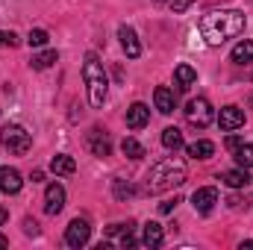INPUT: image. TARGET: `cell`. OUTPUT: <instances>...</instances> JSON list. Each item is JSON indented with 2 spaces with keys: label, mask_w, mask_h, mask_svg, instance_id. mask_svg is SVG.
I'll return each instance as SVG.
<instances>
[{
  "label": "cell",
  "mask_w": 253,
  "mask_h": 250,
  "mask_svg": "<svg viewBox=\"0 0 253 250\" xmlns=\"http://www.w3.org/2000/svg\"><path fill=\"white\" fill-rule=\"evenodd\" d=\"M245 24H248L245 12H239V9H215V12L200 18V36L206 39V44L221 47L224 42L239 39L245 33Z\"/></svg>",
  "instance_id": "1"
},
{
  "label": "cell",
  "mask_w": 253,
  "mask_h": 250,
  "mask_svg": "<svg viewBox=\"0 0 253 250\" xmlns=\"http://www.w3.org/2000/svg\"><path fill=\"white\" fill-rule=\"evenodd\" d=\"M189 180V168L180 156H165L159 159L150 174H147V191L150 194H162V191H171V188L183 186Z\"/></svg>",
  "instance_id": "2"
},
{
  "label": "cell",
  "mask_w": 253,
  "mask_h": 250,
  "mask_svg": "<svg viewBox=\"0 0 253 250\" xmlns=\"http://www.w3.org/2000/svg\"><path fill=\"white\" fill-rule=\"evenodd\" d=\"M83 80H85V88H88V103L94 109H100L106 103L109 77L103 71V62L97 59V53H85V59H83Z\"/></svg>",
  "instance_id": "3"
},
{
  "label": "cell",
  "mask_w": 253,
  "mask_h": 250,
  "mask_svg": "<svg viewBox=\"0 0 253 250\" xmlns=\"http://www.w3.org/2000/svg\"><path fill=\"white\" fill-rule=\"evenodd\" d=\"M0 144H3L9 153L24 156V153H30V147H33V135H30L21 124H6L0 129Z\"/></svg>",
  "instance_id": "4"
},
{
  "label": "cell",
  "mask_w": 253,
  "mask_h": 250,
  "mask_svg": "<svg viewBox=\"0 0 253 250\" xmlns=\"http://www.w3.org/2000/svg\"><path fill=\"white\" fill-rule=\"evenodd\" d=\"M183 112H186V121L191 126H197V129H206V126L215 121V109H212V103L206 97H191Z\"/></svg>",
  "instance_id": "5"
},
{
  "label": "cell",
  "mask_w": 253,
  "mask_h": 250,
  "mask_svg": "<svg viewBox=\"0 0 253 250\" xmlns=\"http://www.w3.org/2000/svg\"><path fill=\"white\" fill-rule=\"evenodd\" d=\"M88 239H91L88 221H85V218H74V221L68 224V230H65V245H68V248H85Z\"/></svg>",
  "instance_id": "6"
},
{
  "label": "cell",
  "mask_w": 253,
  "mask_h": 250,
  "mask_svg": "<svg viewBox=\"0 0 253 250\" xmlns=\"http://www.w3.org/2000/svg\"><path fill=\"white\" fill-rule=\"evenodd\" d=\"M85 144H88V150H91L97 159H106V156L112 153V141H109L106 129H100V126L88 129V135H85Z\"/></svg>",
  "instance_id": "7"
},
{
  "label": "cell",
  "mask_w": 253,
  "mask_h": 250,
  "mask_svg": "<svg viewBox=\"0 0 253 250\" xmlns=\"http://www.w3.org/2000/svg\"><path fill=\"white\" fill-rule=\"evenodd\" d=\"M215 203H218V188H212V186L197 188V191L191 194V206H194V212H200V215H209V212L215 209Z\"/></svg>",
  "instance_id": "8"
},
{
  "label": "cell",
  "mask_w": 253,
  "mask_h": 250,
  "mask_svg": "<svg viewBox=\"0 0 253 250\" xmlns=\"http://www.w3.org/2000/svg\"><path fill=\"white\" fill-rule=\"evenodd\" d=\"M218 126H221L224 132H236L239 126H245V109H239V106H224L221 115H218Z\"/></svg>",
  "instance_id": "9"
},
{
  "label": "cell",
  "mask_w": 253,
  "mask_h": 250,
  "mask_svg": "<svg viewBox=\"0 0 253 250\" xmlns=\"http://www.w3.org/2000/svg\"><path fill=\"white\" fill-rule=\"evenodd\" d=\"M118 39H121V47H124L126 59H138V56H141V42H138V36H135L132 27L121 24V27H118Z\"/></svg>",
  "instance_id": "10"
},
{
  "label": "cell",
  "mask_w": 253,
  "mask_h": 250,
  "mask_svg": "<svg viewBox=\"0 0 253 250\" xmlns=\"http://www.w3.org/2000/svg\"><path fill=\"white\" fill-rule=\"evenodd\" d=\"M65 209V188L59 183H50L44 188V212L47 215H59Z\"/></svg>",
  "instance_id": "11"
},
{
  "label": "cell",
  "mask_w": 253,
  "mask_h": 250,
  "mask_svg": "<svg viewBox=\"0 0 253 250\" xmlns=\"http://www.w3.org/2000/svg\"><path fill=\"white\" fill-rule=\"evenodd\" d=\"M21 188H24V177H21V171L3 165V168H0V191H3V194H18Z\"/></svg>",
  "instance_id": "12"
},
{
  "label": "cell",
  "mask_w": 253,
  "mask_h": 250,
  "mask_svg": "<svg viewBox=\"0 0 253 250\" xmlns=\"http://www.w3.org/2000/svg\"><path fill=\"white\" fill-rule=\"evenodd\" d=\"M153 106H156L162 115H171V112L177 109V94H174V88L159 85V88L153 91Z\"/></svg>",
  "instance_id": "13"
},
{
  "label": "cell",
  "mask_w": 253,
  "mask_h": 250,
  "mask_svg": "<svg viewBox=\"0 0 253 250\" xmlns=\"http://www.w3.org/2000/svg\"><path fill=\"white\" fill-rule=\"evenodd\" d=\"M162 242H165V230H162V224L147 221V224H144V230H141V245L153 250V248H162Z\"/></svg>",
  "instance_id": "14"
},
{
  "label": "cell",
  "mask_w": 253,
  "mask_h": 250,
  "mask_svg": "<svg viewBox=\"0 0 253 250\" xmlns=\"http://www.w3.org/2000/svg\"><path fill=\"white\" fill-rule=\"evenodd\" d=\"M147 124H150V109L144 103H132L126 109V126L129 129H144Z\"/></svg>",
  "instance_id": "15"
},
{
  "label": "cell",
  "mask_w": 253,
  "mask_h": 250,
  "mask_svg": "<svg viewBox=\"0 0 253 250\" xmlns=\"http://www.w3.org/2000/svg\"><path fill=\"white\" fill-rule=\"evenodd\" d=\"M132 221H126V224H112L109 230H106V239H118V245L121 248H135V239H132Z\"/></svg>",
  "instance_id": "16"
},
{
  "label": "cell",
  "mask_w": 253,
  "mask_h": 250,
  "mask_svg": "<svg viewBox=\"0 0 253 250\" xmlns=\"http://www.w3.org/2000/svg\"><path fill=\"white\" fill-rule=\"evenodd\" d=\"M50 171H53L56 177H71V174L77 171V162H74V156H68V153H56V156L50 159Z\"/></svg>",
  "instance_id": "17"
},
{
  "label": "cell",
  "mask_w": 253,
  "mask_h": 250,
  "mask_svg": "<svg viewBox=\"0 0 253 250\" xmlns=\"http://www.w3.org/2000/svg\"><path fill=\"white\" fill-rule=\"evenodd\" d=\"M197 83V71L191 68V65H177V71H174V85L180 88V91H186Z\"/></svg>",
  "instance_id": "18"
},
{
  "label": "cell",
  "mask_w": 253,
  "mask_h": 250,
  "mask_svg": "<svg viewBox=\"0 0 253 250\" xmlns=\"http://www.w3.org/2000/svg\"><path fill=\"white\" fill-rule=\"evenodd\" d=\"M186 153H189L191 159H212L215 156V144L209 138H197V141H191L189 147H186Z\"/></svg>",
  "instance_id": "19"
},
{
  "label": "cell",
  "mask_w": 253,
  "mask_h": 250,
  "mask_svg": "<svg viewBox=\"0 0 253 250\" xmlns=\"http://www.w3.org/2000/svg\"><path fill=\"white\" fill-rule=\"evenodd\" d=\"M230 59L236 65H253V42L251 39H245V42H239L236 47H233V53H230Z\"/></svg>",
  "instance_id": "20"
},
{
  "label": "cell",
  "mask_w": 253,
  "mask_h": 250,
  "mask_svg": "<svg viewBox=\"0 0 253 250\" xmlns=\"http://www.w3.org/2000/svg\"><path fill=\"white\" fill-rule=\"evenodd\" d=\"M221 180H224V186H230V188H245L248 183H251L248 168H233V171H224V174H221Z\"/></svg>",
  "instance_id": "21"
},
{
  "label": "cell",
  "mask_w": 253,
  "mask_h": 250,
  "mask_svg": "<svg viewBox=\"0 0 253 250\" xmlns=\"http://www.w3.org/2000/svg\"><path fill=\"white\" fill-rule=\"evenodd\" d=\"M162 144H165L171 153H177L186 141H183V132H180L177 126H165V129H162Z\"/></svg>",
  "instance_id": "22"
},
{
  "label": "cell",
  "mask_w": 253,
  "mask_h": 250,
  "mask_svg": "<svg viewBox=\"0 0 253 250\" xmlns=\"http://www.w3.org/2000/svg\"><path fill=\"white\" fill-rule=\"evenodd\" d=\"M53 62H59V53H56V50H42V53H36V56L30 59V68H33V71H47Z\"/></svg>",
  "instance_id": "23"
},
{
  "label": "cell",
  "mask_w": 253,
  "mask_h": 250,
  "mask_svg": "<svg viewBox=\"0 0 253 250\" xmlns=\"http://www.w3.org/2000/svg\"><path fill=\"white\" fill-rule=\"evenodd\" d=\"M236 165H239V168H253V144L242 141V144L236 147Z\"/></svg>",
  "instance_id": "24"
},
{
  "label": "cell",
  "mask_w": 253,
  "mask_h": 250,
  "mask_svg": "<svg viewBox=\"0 0 253 250\" xmlns=\"http://www.w3.org/2000/svg\"><path fill=\"white\" fill-rule=\"evenodd\" d=\"M121 153H124L126 159H141L144 156V144L135 141V138H124L121 141Z\"/></svg>",
  "instance_id": "25"
},
{
  "label": "cell",
  "mask_w": 253,
  "mask_h": 250,
  "mask_svg": "<svg viewBox=\"0 0 253 250\" xmlns=\"http://www.w3.org/2000/svg\"><path fill=\"white\" fill-rule=\"evenodd\" d=\"M47 42H50L47 30H30V36H27V44H30V47H44Z\"/></svg>",
  "instance_id": "26"
},
{
  "label": "cell",
  "mask_w": 253,
  "mask_h": 250,
  "mask_svg": "<svg viewBox=\"0 0 253 250\" xmlns=\"http://www.w3.org/2000/svg\"><path fill=\"white\" fill-rule=\"evenodd\" d=\"M0 47H18V36L12 30H0Z\"/></svg>",
  "instance_id": "27"
},
{
  "label": "cell",
  "mask_w": 253,
  "mask_h": 250,
  "mask_svg": "<svg viewBox=\"0 0 253 250\" xmlns=\"http://www.w3.org/2000/svg\"><path fill=\"white\" fill-rule=\"evenodd\" d=\"M132 194H135V191H132V186H129V183H121V180H118V183H115V197H118V200H124V197H132Z\"/></svg>",
  "instance_id": "28"
},
{
  "label": "cell",
  "mask_w": 253,
  "mask_h": 250,
  "mask_svg": "<svg viewBox=\"0 0 253 250\" xmlns=\"http://www.w3.org/2000/svg\"><path fill=\"white\" fill-rule=\"evenodd\" d=\"M191 3H194V0H171V9H174V15H183Z\"/></svg>",
  "instance_id": "29"
},
{
  "label": "cell",
  "mask_w": 253,
  "mask_h": 250,
  "mask_svg": "<svg viewBox=\"0 0 253 250\" xmlns=\"http://www.w3.org/2000/svg\"><path fill=\"white\" fill-rule=\"evenodd\" d=\"M24 233H27V236H39V224H36L33 218H24Z\"/></svg>",
  "instance_id": "30"
},
{
  "label": "cell",
  "mask_w": 253,
  "mask_h": 250,
  "mask_svg": "<svg viewBox=\"0 0 253 250\" xmlns=\"http://www.w3.org/2000/svg\"><path fill=\"white\" fill-rule=\"evenodd\" d=\"M177 203H180L177 197H174V200H165V203H159V212H162V215H168V212H174V206H177Z\"/></svg>",
  "instance_id": "31"
},
{
  "label": "cell",
  "mask_w": 253,
  "mask_h": 250,
  "mask_svg": "<svg viewBox=\"0 0 253 250\" xmlns=\"http://www.w3.org/2000/svg\"><path fill=\"white\" fill-rule=\"evenodd\" d=\"M239 144H242V138H239V135H230V138H227V147H230V150H236Z\"/></svg>",
  "instance_id": "32"
},
{
  "label": "cell",
  "mask_w": 253,
  "mask_h": 250,
  "mask_svg": "<svg viewBox=\"0 0 253 250\" xmlns=\"http://www.w3.org/2000/svg\"><path fill=\"white\" fill-rule=\"evenodd\" d=\"M30 180H33V183H42V180H44V174H42V171H33V177H30Z\"/></svg>",
  "instance_id": "33"
},
{
  "label": "cell",
  "mask_w": 253,
  "mask_h": 250,
  "mask_svg": "<svg viewBox=\"0 0 253 250\" xmlns=\"http://www.w3.org/2000/svg\"><path fill=\"white\" fill-rule=\"evenodd\" d=\"M6 218H9V212H6V209L0 206V224H6Z\"/></svg>",
  "instance_id": "34"
},
{
  "label": "cell",
  "mask_w": 253,
  "mask_h": 250,
  "mask_svg": "<svg viewBox=\"0 0 253 250\" xmlns=\"http://www.w3.org/2000/svg\"><path fill=\"white\" fill-rule=\"evenodd\" d=\"M6 245H9V239H6V236L0 233V248H6Z\"/></svg>",
  "instance_id": "35"
},
{
  "label": "cell",
  "mask_w": 253,
  "mask_h": 250,
  "mask_svg": "<svg viewBox=\"0 0 253 250\" xmlns=\"http://www.w3.org/2000/svg\"><path fill=\"white\" fill-rule=\"evenodd\" d=\"M242 248H253V239L251 242H242Z\"/></svg>",
  "instance_id": "36"
},
{
  "label": "cell",
  "mask_w": 253,
  "mask_h": 250,
  "mask_svg": "<svg viewBox=\"0 0 253 250\" xmlns=\"http://www.w3.org/2000/svg\"><path fill=\"white\" fill-rule=\"evenodd\" d=\"M153 3H171V0H153Z\"/></svg>",
  "instance_id": "37"
}]
</instances>
